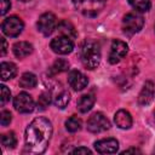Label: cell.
Returning a JSON list of instances; mask_svg holds the SVG:
<instances>
[{"label":"cell","mask_w":155,"mask_h":155,"mask_svg":"<svg viewBox=\"0 0 155 155\" xmlns=\"http://www.w3.org/2000/svg\"><path fill=\"white\" fill-rule=\"evenodd\" d=\"M56 16L52 12H45L39 17V21L36 23L39 31H41L45 36H48L52 34V31L56 28Z\"/></svg>","instance_id":"8"},{"label":"cell","mask_w":155,"mask_h":155,"mask_svg":"<svg viewBox=\"0 0 155 155\" xmlns=\"http://www.w3.org/2000/svg\"><path fill=\"white\" fill-rule=\"evenodd\" d=\"M154 93H155V85L153 81H145L142 91L138 94V103L139 105H148L153 102L154 99Z\"/></svg>","instance_id":"13"},{"label":"cell","mask_w":155,"mask_h":155,"mask_svg":"<svg viewBox=\"0 0 155 155\" xmlns=\"http://www.w3.org/2000/svg\"><path fill=\"white\" fill-rule=\"evenodd\" d=\"M1 143H2L4 147L13 149V148L16 147V144H17V138H16V136H15L13 132H8V133L2 134V137H1Z\"/></svg>","instance_id":"24"},{"label":"cell","mask_w":155,"mask_h":155,"mask_svg":"<svg viewBox=\"0 0 155 155\" xmlns=\"http://www.w3.org/2000/svg\"><path fill=\"white\" fill-rule=\"evenodd\" d=\"M21 1H28V0H21Z\"/></svg>","instance_id":"33"},{"label":"cell","mask_w":155,"mask_h":155,"mask_svg":"<svg viewBox=\"0 0 155 155\" xmlns=\"http://www.w3.org/2000/svg\"><path fill=\"white\" fill-rule=\"evenodd\" d=\"M154 120H155V111H154Z\"/></svg>","instance_id":"32"},{"label":"cell","mask_w":155,"mask_h":155,"mask_svg":"<svg viewBox=\"0 0 155 155\" xmlns=\"http://www.w3.org/2000/svg\"><path fill=\"white\" fill-rule=\"evenodd\" d=\"M68 68H69L68 61H65V59H63V58H58V59H56V61L53 62V64L51 65L50 73L53 74V75H54V74H59V73H62V71L68 70Z\"/></svg>","instance_id":"20"},{"label":"cell","mask_w":155,"mask_h":155,"mask_svg":"<svg viewBox=\"0 0 155 155\" xmlns=\"http://www.w3.org/2000/svg\"><path fill=\"white\" fill-rule=\"evenodd\" d=\"M128 2L133 8L140 12H147L151 7L150 0H128Z\"/></svg>","instance_id":"22"},{"label":"cell","mask_w":155,"mask_h":155,"mask_svg":"<svg viewBox=\"0 0 155 155\" xmlns=\"http://www.w3.org/2000/svg\"><path fill=\"white\" fill-rule=\"evenodd\" d=\"M11 119H12V115H11L10 111H7V110H2L1 111V114H0L1 126H7L11 122Z\"/></svg>","instance_id":"27"},{"label":"cell","mask_w":155,"mask_h":155,"mask_svg":"<svg viewBox=\"0 0 155 155\" xmlns=\"http://www.w3.org/2000/svg\"><path fill=\"white\" fill-rule=\"evenodd\" d=\"M128 51V46L126 42L121 41V40H114L111 42V47H110V53H109V62L111 64H116L119 63L127 53Z\"/></svg>","instance_id":"10"},{"label":"cell","mask_w":155,"mask_h":155,"mask_svg":"<svg viewBox=\"0 0 155 155\" xmlns=\"http://www.w3.org/2000/svg\"><path fill=\"white\" fill-rule=\"evenodd\" d=\"M24 28V23L23 21L17 17V16H11V17H7L2 24H1V30L5 35L10 36V38H16L18 36L22 30Z\"/></svg>","instance_id":"5"},{"label":"cell","mask_w":155,"mask_h":155,"mask_svg":"<svg viewBox=\"0 0 155 155\" xmlns=\"http://www.w3.org/2000/svg\"><path fill=\"white\" fill-rule=\"evenodd\" d=\"M131 153H133V154H136V153H142L139 149H137V148H131V149H127V150H124L122 151V154H131Z\"/></svg>","instance_id":"31"},{"label":"cell","mask_w":155,"mask_h":155,"mask_svg":"<svg viewBox=\"0 0 155 155\" xmlns=\"http://www.w3.org/2000/svg\"><path fill=\"white\" fill-rule=\"evenodd\" d=\"M51 103V94L50 92H44L40 94L38 99V109L39 110H45Z\"/></svg>","instance_id":"25"},{"label":"cell","mask_w":155,"mask_h":155,"mask_svg":"<svg viewBox=\"0 0 155 155\" xmlns=\"http://www.w3.org/2000/svg\"><path fill=\"white\" fill-rule=\"evenodd\" d=\"M69 101H70V94H69V92H68V91H62L59 94H57V97H56V99H54V105H56L57 108L63 109V108H65V107L68 105Z\"/></svg>","instance_id":"23"},{"label":"cell","mask_w":155,"mask_h":155,"mask_svg":"<svg viewBox=\"0 0 155 155\" xmlns=\"http://www.w3.org/2000/svg\"><path fill=\"white\" fill-rule=\"evenodd\" d=\"M13 107L18 113L27 114V113H31L34 110L35 104H34V99L30 94H28L25 92H21L15 97Z\"/></svg>","instance_id":"7"},{"label":"cell","mask_w":155,"mask_h":155,"mask_svg":"<svg viewBox=\"0 0 155 155\" xmlns=\"http://www.w3.org/2000/svg\"><path fill=\"white\" fill-rule=\"evenodd\" d=\"M1 44H2V47H1V56H5L6 53V50H7V42L4 38H1Z\"/></svg>","instance_id":"30"},{"label":"cell","mask_w":155,"mask_h":155,"mask_svg":"<svg viewBox=\"0 0 155 155\" xmlns=\"http://www.w3.org/2000/svg\"><path fill=\"white\" fill-rule=\"evenodd\" d=\"M68 82H69L70 87H73L74 91H81V90H84L87 86L88 79L81 71H79V70H71L68 74Z\"/></svg>","instance_id":"11"},{"label":"cell","mask_w":155,"mask_h":155,"mask_svg":"<svg viewBox=\"0 0 155 155\" xmlns=\"http://www.w3.org/2000/svg\"><path fill=\"white\" fill-rule=\"evenodd\" d=\"M73 154H91V150L88 148H85V147H80V148H76L71 151Z\"/></svg>","instance_id":"29"},{"label":"cell","mask_w":155,"mask_h":155,"mask_svg":"<svg viewBox=\"0 0 155 155\" xmlns=\"http://www.w3.org/2000/svg\"><path fill=\"white\" fill-rule=\"evenodd\" d=\"M38 84V79L33 73H24L19 79V86L23 88H34Z\"/></svg>","instance_id":"19"},{"label":"cell","mask_w":155,"mask_h":155,"mask_svg":"<svg viewBox=\"0 0 155 155\" xmlns=\"http://www.w3.org/2000/svg\"><path fill=\"white\" fill-rule=\"evenodd\" d=\"M50 47L52 48L53 52H56L58 54H68L73 51L74 42L71 39L62 35V36H57V38L52 39Z\"/></svg>","instance_id":"9"},{"label":"cell","mask_w":155,"mask_h":155,"mask_svg":"<svg viewBox=\"0 0 155 155\" xmlns=\"http://www.w3.org/2000/svg\"><path fill=\"white\" fill-rule=\"evenodd\" d=\"M114 122L116 124L117 127L122 128V130H127L132 126V116L127 110H119L115 113L114 115Z\"/></svg>","instance_id":"14"},{"label":"cell","mask_w":155,"mask_h":155,"mask_svg":"<svg viewBox=\"0 0 155 155\" xmlns=\"http://www.w3.org/2000/svg\"><path fill=\"white\" fill-rule=\"evenodd\" d=\"M101 47L94 40H86L80 48V58L87 69H96L101 63Z\"/></svg>","instance_id":"2"},{"label":"cell","mask_w":155,"mask_h":155,"mask_svg":"<svg viewBox=\"0 0 155 155\" xmlns=\"http://www.w3.org/2000/svg\"><path fill=\"white\" fill-rule=\"evenodd\" d=\"M143 24H144V19L140 15L134 13V12H130V13L124 16L122 30L127 35H133L143 28Z\"/></svg>","instance_id":"4"},{"label":"cell","mask_w":155,"mask_h":155,"mask_svg":"<svg viewBox=\"0 0 155 155\" xmlns=\"http://www.w3.org/2000/svg\"><path fill=\"white\" fill-rule=\"evenodd\" d=\"M73 4L82 15L93 17L104 8L107 0H73Z\"/></svg>","instance_id":"3"},{"label":"cell","mask_w":155,"mask_h":155,"mask_svg":"<svg viewBox=\"0 0 155 155\" xmlns=\"http://www.w3.org/2000/svg\"><path fill=\"white\" fill-rule=\"evenodd\" d=\"M10 7H11V1L10 0H1V11H0V13L4 16L10 10Z\"/></svg>","instance_id":"28"},{"label":"cell","mask_w":155,"mask_h":155,"mask_svg":"<svg viewBox=\"0 0 155 155\" xmlns=\"http://www.w3.org/2000/svg\"><path fill=\"white\" fill-rule=\"evenodd\" d=\"M94 104V97L93 94H84L78 101V110L80 113H87L92 109Z\"/></svg>","instance_id":"18"},{"label":"cell","mask_w":155,"mask_h":155,"mask_svg":"<svg viewBox=\"0 0 155 155\" xmlns=\"http://www.w3.org/2000/svg\"><path fill=\"white\" fill-rule=\"evenodd\" d=\"M1 105H5L8 101H10V97H11V91L5 86V85H1Z\"/></svg>","instance_id":"26"},{"label":"cell","mask_w":155,"mask_h":155,"mask_svg":"<svg viewBox=\"0 0 155 155\" xmlns=\"http://www.w3.org/2000/svg\"><path fill=\"white\" fill-rule=\"evenodd\" d=\"M81 126H82V121L80 117L73 115L70 116L67 121H65V128L69 131V132H78L81 130Z\"/></svg>","instance_id":"21"},{"label":"cell","mask_w":155,"mask_h":155,"mask_svg":"<svg viewBox=\"0 0 155 155\" xmlns=\"http://www.w3.org/2000/svg\"><path fill=\"white\" fill-rule=\"evenodd\" d=\"M109 128L110 122L102 113H94L87 120V130L92 133H101Z\"/></svg>","instance_id":"6"},{"label":"cell","mask_w":155,"mask_h":155,"mask_svg":"<svg viewBox=\"0 0 155 155\" xmlns=\"http://www.w3.org/2000/svg\"><path fill=\"white\" fill-rule=\"evenodd\" d=\"M57 30L63 35V36H67V38H69V39H75L76 38V30H75V28H74V25L69 22V21H67V19H63V21H61L59 23H58V25H57Z\"/></svg>","instance_id":"16"},{"label":"cell","mask_w":155,"mask_h":155,"mask_svg":"<svg viewBox=\"0 0 155 155\" xmlns=\"http://www.w3.org/2000/svg\"><path fill=\"white\" fill-rule=\"evenodd\" d=\"M12 51L17 58H24L33 52V45L27 41H19L12 46Z\"/></svg>","instance_id":"15"},{"label":"cell","mask_w":155,"mask_h":155,"mask_svg":"<svg viewBox=\"0 0 155 155\" xmlns=\"http://www.w3.org/2000/svg\"><path fill=\"white\" fill-rule=\"evenodd\" d=\"M0 68H1V79L4 81L15 78L17 74V67L12 62H2L0 64Z\"/></svg>","instance_id":"17"},{"label":"cell","mask_w":155,"mask_h":155,"mask_svg":"<svg viewBox=\"0 0 155 155\" xmlns=\"http://www.w3.org/2000/svg\"><path fill=\"white\" fill-rule=\"evenodd\" d=\"M52 124L44 116L35 117L25 130V151L29 154H42L52 136Z\"/></svg>","instance_id":"1"},{"label":"cell","mask_w":155,"mask_h":155,"mask_svg":"<svg viewBox=\"0 0 155 155\" xmlns=\"http://www.w3.org/2000/svg\"><path fill=\"white\" fill-rule=\"evenodd\" d=\"M94 149L99 154H113L119 149V142L115 138H105L94 143Z\"/></svg>","instance_id":"12"}]
</instances>
